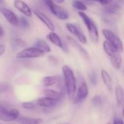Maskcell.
Instances as JSON below:
<instances>
[{
	"mask_svg": "<svg viewBox=\"0 0 124 124\" xmlns=\"http://www.w3.org/2000/svg\"><path fill=\"white\" fill-rule=\"evenodd\" d=\"M63 81L65 87V91L69 100L72 101L77 91L76 78L73 70L68 65L62 66Z\"/></svg>",
	"mask_w": 124,
	"mask_h": 124,
	"instance_id": "1",
	"label": "cell"
},
{
	"mask_svg": "<svg viewBox=\"0 0 124 124\" xmlns=\"http://www.w3.org/2000/svg\"><path fill=\"white\" fill-rule=\"evenodd\" d=\"M103 49L109 57L113 67L116 70H119L122 65V57L121 54V52L111 45L108 41H105L103 42Z\"/></svg>",
	"mask_w": 124,
	"mask_h": 124,
	"instance_id": "2",
	"label": "cell"
},
{
	"mask_svg": "<svg viewBox=\"0 0 124 124\" xmlns=\"http://www.w3.org/2000/svg\"><path fill=\"white\" fill-rule=\"evenodd\" d=\"M78 15H79L80 17L81 18V20H83L84 23L85 24V25L88 30V32H89L91 39L94 42H98L99 31H98L97 27L96 24L94 23V22L84 11H80L78 12Z\"/></svg>",
	"mask_w": 124,
	"mask_h": 124,
	"instance_id": "3",
	"label": "cell"
},
{
	"mask_svg": "<svg viewBox=\"0 0 124 124\" xmlns=\"http://www.w3.org/2000/svg\"><path fill=\"white\" fill-rule=\"evenodd\" d=\"M50 12L59 20H65L69 18V14L66 9L57 4L53 0H43Z\"/></svg>",
	"mask_w": 124,
	"mask_h": 124,
	"instance_id": "4",
	"label": "cell"
},
{
	"mask_svg": "<svg viewBox=\"0 0 124 124\" xmlns=\"http://www.w3.org/2000/svg\"><path fill=\"white\" fill-rule=\"evenodd\" d=\"M20 117V112L16 108H9L4 105H0V121L11 122L17 121Z\"/></svg>",
	"mask_w": 124,
	"mask_h": 124,
	"instance_id": "5",
	"label": "cell"
},
{
	"mask_svg": "<svg viewBox=\"0 0 124 124\" xmlns=\"http://www.w3.org/2000/svg\"><path fill=\"white\" fill-rule=\"evenodd\" d=\"M102 32L104 37L106 39V41H108L111 45L116 48L120 52L124 51V45L122 41L117 34L109 29H103Z\"/></svg>",
	"mask_w": 124,
	"mask_h": 124,
	"instance_id": "6",
	"label": "cell"
},
{
	"mask_svg": "<svg viewBox=\"0 0 124 124\" xmlns=\"http://www.w3.org/2000/svg\"><path fill=\"white\" fill-rule=\"evenodd\" d=\"M44 52L36 46H31L23 49L17 52L16 58L17 59H33L39 58L44 55Z\"/></svg>",
	"mask_w": 124,
	"mask_h": 124,
	"instance_id": "7",
	"label": "cell"
},
{
	"mask_svg": "<svg viewBox=\"0 0 124 124\" xmlns=\"http://www.w3.org/2000/svg\"><path fill=\"white\" fill-rule=\"evenodd\" d=\"M89 93V91L88 85L86 82L83 81L79 86L78 91H76V95L74 98L73 99V102L74 104H80L83 102L88 97Z\"/></svg>",
	"mask_w": 124,
	"mask_h": 124,
	"instance_id": "8",
	"label": "cell"
},
{
	"mask_svg": "<svg viewBox=\"0 0 124 124\" xmlns=\"http://www.w3.org/2000/svg\"><path fill=\"white\" fill-rule=\"evenodd\" d=\"M0 13L10 25L13 26L19 25V17L12 10L4 7H0Z\"/></svg>",
	"mask_w": 124,
	"mask_h": 124,
	"instance_id": "9",
	"label": "cell"
},
{
	"mask_svg": "<svg viewBox=\"0 0 124 124\" xmlns=\"http://www.w3.org/2000/svg\"><path fill=\"white\" fill-rule=\"evenodd\" d=\"M66 28H67L68 31L73 36H76L81 43H82L84 44H85L87 43V38H86V36L84 35V33H83L78 29V28L76 27V25H75L73 23H66Z\"/></svg>",
	"mask_w": 124,
	"mask_h": 124,
	"instance_id": "10",
	"label": "cell"
},
{
	"mask_svg": "<svg viewBox=\"0 0 124 124\" xmlns=\"http://www.w3.org/2000/svg\"><path fill=\"white\" fill-rule=\"evenodd\" d=\"M14 7L20 12L23 15H24L27 17H31L33 15V11L31 7L23 0H14L13 1Z\"/></svg>",
	"mask_w": 124,
	"mask_h": 124,
	"instance_id": "11",
	"label": "cell"
},
{
	"mask_svg": "<svg viewBox=\"0 0 124 124\" xmlns=\"http://www.w3.org/2000/svg\"><path fill=\"white\" fill-rule=\"evenodd\" d=\"M33 13L34 15L36 16V17L40 20L45 25L46 27L51 31H54L55 30V27H54V25L53 23V22L52 21V20L46 15H45L44 13L39 11V10H34L33 11Z\"/></svg>",
	"mask_w": 124,
	"mask_h": 124,
	"instance_id": "12",
	"label": "cell"
},
{
	"mask_svg": "<svg viewBox=\"0 0 124 124\" xmlns=\"http://www.w3.org/2000/svg\"><path fill=\"white\" fill-rule=\"evenodd\" d=\"M46 39L50 42H52L54 45H55L56 46L61 48L65 52H67V49H66V47H65L64 43L62 42V41L61 40V39L58 36V34H57L54 31H51L50 33H49L46 35Z\"/></svg>",
	"mask_w": 124,
	"mask_h": 124,
	"instance_id": "13",
	"label": "cell"
},
{
	"mask_svg": "<svg viewBox=\"0 0 124 124\" xmlns=\"http://www.w3.org/2000/svg\"><path fill=\"white\" fill-rule=\"evenodd\" d=\"M58 102L59 101L55 99H52L48 97H44L39 98L36 100V104L44 108H54Z\"/></svg>",
	"mask_w": 124,
	"mask_h": 124,
	"instance_id": "14",
	"label": "cell"
},
{
	"mask_svg": "<svg viewBox=\"0 0 124 124\" xmlns=\"http://www.w3.org/2000/svg\"><path fill=\"white\" fill-rule=\"evenodd\" d=\"M67 39H68V41L69 42V44L73 47V48H75L79 53H80V54L84 57V58H85V59H86V60H89V54H88V52H87V51L77 41H76L74 39H73L72 37H70V36H68L67 37Z\"/></svg>",
	"mask_w": 124,
	"mask_h": 124,
	"instance_id": "15",
	"label": "cell"
},
{
	"mask_svg": "<svg viewBox=\"0 0 124 124\" xmlns=\"http://www.w3.org/2000/svg\"><path fill=\"white\" fill-rule=\"evenodd\" d=\"M101 76L106 88L108 89V91L112 92L113 89V81L111 76L109 74V73L107 70L103 69L101 70Z\"/></svg>",
	"mask_w": 124,
	"mask_h": 124,
	"instance_id": "16",
	"label": "cell"
},
{
	"mask_svg": "<svg viewBox=\"0 0 124 124\" xmlns=\"http://www.w3.org/2000/svg\"><path fill=\"white\" fill-rule=\"evenodd\" d=\"M43 94L45 97H48L52 99H55L58 101L61 100V98L64 95V92H58L54 89H45L43 90Z\"/></svg>",
	"mask_w": 124,
	"mask_h": 124,
	"instance_id": "17",
	"label": "cell"
},
{
	"mask_svg": "<svg viewBox=\"0 0 124 124\" xmlns=\"http://www.w3.org/2000/svg\"><path fill=\"white\" fill-rule=\"evenodd\" d=\"M43 119L40 118H29V117H19L17 122L19 124H41L43 123Z\"/></svg>",
	"mask_w": 124,
	"mask_h": 124,
	"instance_id": "18",
	"label": "cell"
},
{
	"mask_svg": "<svg viewBox=\"0 0 124 124\" xmlns=\"http://www.w3.org/2000/svg\"><path fill=\"white\" fill-rule=\"evenodd\" d=\"M60 78V76H45L42 79V84L46 87L52 86L57 84L59 79Z\"/></svg>",
	"mask_w": 124,
	"mask_h": 124,
	"instance_id": "19",
	"label": "cell"
},
{
	"mask_svg": "<svg viewBox=\"0 0 124 124\" xmlns=\"http://www.w3.org/2000/svg\"><path fill=\"white\" fill-rule=\"evenodd\" d=\"M116 98L118 106H121L124 102V90L121 85H118L115 90Z\"/></svg>",
	"mask_w": 124,
	"mask_h": 124,
	"instance_id": "20",
	"label": "cell"
},
{
	"mask_svg": "<svg viewBox=\"0 0 124 124\" xmlns=\"http://www.w3.org/2000/svg\"><path fill=\"white\" fill-rule=\"evenodd\" d=\"M34 46L39 49L44 53H49L51 52V48L49 45L43 39H38L34 44Z\"/></svg>",
	"mask_w": 124,
	"mask_h": 124,
	"instance_id": "21",
	"label": "cell"
},
{
	"mask_svg": "<svg viewBox=\"0 0 124 124\" xmlns=\"http://www.w3.org/2000/svg\"><path fill=\"white\" fill-rule=\"evenodd\" d=\"M120 8H121L120 4L118 2L113 1V0H112L110 3L105 5V11L106 12L110 14H114L118 12Z\"/></svg>",
	"mask_w": 124,
	"mask_h": 124,
	"instance_id": "22",
	"label": "cell"
},
{
	"mask_svg": "<svg viewBox=\"0 0 124 124\" xmlns=\"http://www.w3.org/2000/svg\"><path fill=\"white\" fill-rule=\"evenodd\" d=\"M72 5L75 9H76L79 11H86L87 9L86 5L84 2H82L79 0H74L72 3Z\"/></svg>",
	"mask_w": 124,
	"mask_h": 124,
	"instance_id": "23",
	"label": "cell"
},
{
	"mask_svg": "<svg viewBox=\"0 0 124 124\" xmlns=\"http://www.w3.org/2000/svg\"><path fill=\"white\" fill-rule=\"evenodd\" d=\"M19 25H20V27L23 28V29L30 28V23H29L28 19L25 17H19Z\"/></svg>",
	"mask_w": 124,
	"mask_h": 124,
	"instance_id": "24",
	"label": "cell"
},
{
	"mask_svg": "<svg viewBox=\"0 0 124 124\" xmlns=\"http://www.w3.org/2000/svg\"><path fill=\"white\" fill-rule=\"evenodd\" d=\"M92 103L93 104L94 106H96V107L101 105L102 103V97L100 96V95L94 96L92 98Z\"/></svg>",
	"mask_w": 124,
	"mask_h": 124,
	"instance_id": "25",
	"label": "cell"
},
{
	"mask_svg": "<svg viewBox=\"0 0 124 124\" xmlns=\"http://www.w3.org/2000/svg\"><path fill=\"white\" fill-rule=\"evenodd\" d=\"M22 107L25 110H32L36 108V104L33 102H25L22 104Z\"/></svg>",
	"mask_w": 124,
	"mask_h": 124,
	"instance_id": "26",
	"label": "cell"
},
{
	"mask_svg": "<svg viewBox=\"0 0 124 124\" xmlns=\"http://www.w3.org/2000/svg\"><path fill=\"white\" fill-rule=\"evenodd\" d=\"M9 85L5 82H0V94L7 92L9 89Z\"/></svg>",
	"mask_w": 124,
	"mask_h": 124,
	"instance_id": "27",
	"label": "cell"
},
{
	"mask_svg": "<svg viewBox=\"0 0 124 124\" xmlns=\"http://www.w3.org/2000/svg\"><path fill=\"white\" fill-rule=\"evenodd\" d=\"M15 42H16V44H17L18 46H21V47H23V46H26V43H25L23 39H20V38H17V39H15Z\"/></svg>",
	"mask_w": 124,
	"mask_h": 124,
	"instance_id": "28",
	"label": "cell"
},
{
	"mask_svg": "<svg viewBox=\"0 0 124 124\" xmlns=\"http://www.w3.org/2000/svg\"><path fill=\"white\" fill-rule=\"evenodd\" d=\"M86 1H96V2H99L102 4L106 5L108 3H110L112 0H86Z\"/></svg>",
	"mask_w": 124,
	"mask_h": 124,
	"instance_id": "29",
	"label": "cell"
},
{
	"mask_svg": "<svg viewBox=\"0 0 124 124\" xmlns=\"http://www.w3.org/2000/svg\"><path fill=\"white\" fill-rule=\"evenodd\" d=\"M6 50V47L4 44H0V57L4 54Z\"/></svg>",
	"mask_w": 124,
	"mask_h": 124,
	"instance_id": "30",
	"label": "cell"
},
{
	"mask_svg": "<svg viewBox=\"0 0 124 124\" xmlns=\"http://www.w3.org/2000/svg\"><path fill=\"white\" fill-rule=\"evenodd\" d=\"M113 124H124V121H123L121 118H118L114 119Z\"/></svg>",
	"mask_w": 124,
	"mask_h": 124,
	"instance_id": "31",
	"label": "cell"
},
{
	"mask_svg": "<svg viewBox=\"0 0 124 124\" xmlns=\"http://www.w3.org/2000/svg\"><path fill=\"white\" fill-rule=\"evenodd\" d=\"M49 60H50V62H52L54 64H56L57 62V60L54 57H53V56H49Z\"/></svg>",
	"mask_w": 124,
	"mask_h": 124,
	"instance_id": "32",
	"label": "cell"
},
{
	"mask_svg": "<svg viewBox=\"0 0 124 124\" xmlns=\"http://www.w3.org/2000/svg\"><path fill=\"white\" fill-rule=\"evenodd\" d=\"M4 35V30L3 26L0 24V38L3 37Z\"/></svg>",
	"mask_w": 124,
	"mask_h": 124,
	"instance_id": "33",
	"label": "cell"
},
{
	"mask_svg": "<svg viewBox=\"0 0 124 124\" xmlns=\"http://www.w3.org/2000/svg\"><path fill=\"white\" fill-rule=\"evenodd\" d=\"M91 78H90L91 82H92L93 84H96V77H95V76H94V75H92V76H91Z\"/></svg>",
	"mask_w": 124,
	"mask_h": 124,
	"instance_id": "34",
	"label": "cell"
},
{
	"mask_svg": "<svg viewBox=\"0 0 124 124\" xmlns=\"http://www.w3.org/2000/svg\"><path fill=\"white\" fill-rule=\"evenodd\" d=\"M55 3H57V4H62L65 1V0H53Z\"/></svg>",
	"mask_w": 124,
	"mask_h": 124,
	"instance_id": "35",
	"label": "cell"
},
{
	"mask_svg": "<svg viewBox=\"0 0 124 124\" xmlns=\"http://www.w3.org/2000/svg\"><path fill=\"white\" fill-rule=\"evenodd\" d=\"M123 114H124V110H123Z\"/></svg>",
	"mask_w": 124,
	"mask_h": 124,
	"instance_id": "36",
	"label": "cell"
},
{
	"mask_svg": "<svg viewBox=\"0 0 124 124\" xmlns=\"http://www.w3.org/2000/svg\"><path fill=\"white\" fill-rule=\"evenodd\" d=\"M110 124V123H109V124Z\"/></svg>",
	"mask_w": 124,
	"mask_h": 124,
	"instance_id": "37",
	"label": "cell"
},
{
	"mask_svg": "<svg viewBox=\"0 0 124 124\" xmlns=\"http://www.w3.org/2000/svg\"><path fill=\"white\" fill-rule=\"evenodd\" d=\"M1 1V0H0V1Z\"/></svg>",
	"mask_w": 124,
	"mask_h": 124,
	"instance_id": "38",
	"label": "cell"
},
{
	"mask_svg": "<svg viewBox=\"0 0 124 124\" xmlns=\"http://www.w3.org/2000/svg\"></svg>",
	"mask_w": 124,
	"mask_h": 124,
	"instance_id": "39",
	"label": "cell"
}]
</instances>
